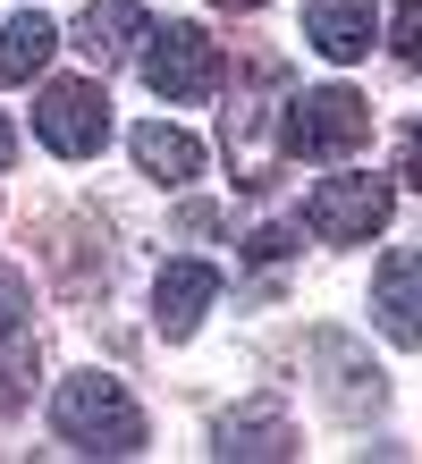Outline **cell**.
<instances>
[{"instance_id":"obj_1","label":"cell","mask_w":422,"mask_h":464,"mask_svg":"<svg viewBox=\"0 0 422 464\" xmlns=\"http://www.w3.org/2000/svg\"><path fill=\"white\" fill-rule=\"evenodd\" d=\"M51 430H60L68 448H84V456H135V448H144V414H135V397L110 372L60 380V397H51Z\"/></svg>"},{"instance_id":"obj_2","label":"cell","mask_w":422,"mask_h":464,"mask_svg":"<svg viewBox=\"0 0 422 464\" xmlns=\"http://www.w3.org/2000/svg\"><path fill=\"white\" fill-rule=\"evenodd\" d=\"M144 85L161 102H211L220 93V43L203 25H144Z\"/></svg>"},{"instance_id":"obj_3","label":"cell","mask_w":422,"mask_h":464,"mask_svg":"<svg viewBox=\"0 0 422 464\" xmlns=\"http://www.w3.org/2000/svg\"><path fill=\"white\" fill-rule=\"evenodd\" d=\"M363 135H372V102L347 93V85H321V93L288 102V152L296 160H347Z\"/></svg>"},{"instance_id":"obj_4","label":"cell","mask_w":422,"mask_h":464,"mask_svg":"<svg viewBox=\"0 0 422 464\" xmlns=\"http://www.w3.org/2000/svg\"><path fill=\"white\" fill-rule=\"evenodd\" d=\"M34 135H43L60 160L102 152V144H110V102H102V85H43V102H34Z\"/></svg>"},{"instance_id":"obj_5","label":"cell","mask_w":422,"mask_h":464,"mask_svg":"<svg viewBox=\"0 0 422 464\" xmlns=\"http://www.w3.org/2000/svg\"><path fill=\"white\" fill-rule=\"evenodd\" d=\"M304 220H313L321 245H363L372 228H388V178H329V186H313Z\"/></svg>"},{"instance_id":"obj_6","label":"cell","mask_w":422,"mask_h":464,"mask_svg":"<svg viewBox=\"0 0 422 464\" xmlns=\"http://www.w3.org/2000/svg\"><path fill=\"white\" fill-rule=\"evenodd\" d=\"M372 321H380L397 346H422V254H414V245L380 262V279H372Z\"/></svg>"},{"instance_id":"obj_7","label":"cell","mask_w":422,"mask_h":464,"mask_svg":"<svg viewBox=\"0 0 422 464\" xmlns=\"http://www.w3.org/2000/svg\"><path fill=\"white\" fill-rule=\"evenodd\" d=\"M211 295H220V270H211V262H169L161 279H152V321H161V338H194V321L211 313Z\"/></svg>"},{"instance_id":"obj_8","label":"cell","mask_w":422,"mask_h":464,"mask_svg":"<svg viewBox=\"0 0 422 464\" xmlns=\"http://www.w3.org/2000/svg\"><path fill=\"white\" fill-rule=\"evenodd\" d=\"M25 380H34V304L17 270H0V405H17Z\"/></svg>"},{"instance_id":"obj_9","label":"cell","mask_w":422,"mask_h":464,"mask_svg":"<svg viewBox=\"0 0 422 464\" xmlns=\"http://www.w3.org/2000/svg\"><path fill=\"white\" fill-rule=\"evenodd\" d=\"M211 456L279 464V456H296V422L279 414V405H237V414H220V430H211Z\"/></svg>"},{"instance_id":"obj_10","label":"cell","mask_w":422,"mask_h":464,"mask_svg":"<svg viewBox=\"0 0 422 464\" xmlns=\"http://www.w3.org/2000/svg\"><path fill=\"white\" fill-rule=\"evenodd\" d=\"M372 25H380V0H313L304 9V34H313L321 60H363L372 51Z\"/></svg>"},{"instance_id":"obj_11","label":"cell","mask_w":422,"mask_h":464,"mask_svg":"<svg viewBox=\"0 0 422 464\" xmlns=\"http://www.w3.org/2000/svg\"><path fill=\"white\" fill-rule=\"evenodd\" d=\"M135 43H144V9H135V0H93V9L76 17V51L102 60V68H119Z\"/></svg>"},{"instance_id":"obj_12","label":"cell","mask_w":422,"mask_h":464,"mask_svg":"<svg viewBox=\"0 0 422 464\" xmlns=\"http://www.w3.org/2000/svg\"><path fill=\"white\" fill-rule=\"evenodd\" d=\"M135 160H144V178H161V186H194L203 178V144H194L186 127H169V119L135 127Z\"/></svg>"},{"instance_id":"obj_13","label":"cell","mask_w":422,"mask_h":464,"mask_svg":"<svg viewBox=\"0 0 422 464\" xmlns=\"http://www.w3.org/2000/svg\"><path fill=\"white\" fill-rule=\"evenodd\" d=\"M51 51H60V25H51L43 9H25V17H9L0 25V85H25Z\"/></svg>"},{"instance_id":"obj_14","label":"cell","mask_w":422,"mask_h":464,"mask_svg":"<svg viewBox=\"0 0 422 464\" xmlns=\"http://www.w3.org/2000/svg\"><path fill=\"white\" fill-rule=\"evenodd\" d=\"M321 363L338 372V405H347V414H363V405H380V372H363L347 338H321Z\"/></svg>"},{"instance_id":"obj_15","label":"cell","mask_w":422,"mask_h":464,"mask_svg":"<svg viewBox=\"0 0 422 464\" xmlns=\"http://www.w3.org/2000/svg\"><path fill=\"white\" fill-rule=\"evenodd\" d=\"M397 60L422 68V0H406V9H397Z\"/></svg>"},{"instance_id":"obj_16","label":"cell","mask_w":422,"mask_h":464,"mask_svg":"<svg viewBox=\"0 0 422 464\" xmlns=\"http://www.w3.org/2000/svg\"><path fill=\"white\" fill-rule=\"evenodd\" d=\"M288 245H296V228H253V237H245V254H253V262H279Z\"/></svg>"},{"instance_id":"obj_17","label":"cell","mask_w":422,"mask_h":464,"mask_svg":"<svg viewBox=\"0 0 422 464\" xmlns=\"http://www.w3.org/2000/svg\"><path fill=\"white\" fill-rule=\"evenodd\" d=\"M406 186H422V127H406Z\"/></svg>"},{"instance_id":"obj_18","label":"cell","mask_w":422,"mask_h":464,"mask_svg":"<svg viewBox=\"0 0 422 464\" xmlns=\"http://www.w3.org/2000/svg\"><path fill=\"white\" fill-rule=\"evenodd\" d=\"M9 152H17V135H9V127H0V169H9Z\"/></svg>"},{"instance_id":"obj_19","label":"cell","mask_w":422,"mask_h":464,"mask_svg":"<svg viewBox=\"0 0 422 464\" xmlns=\"http://www.w3.org/2000/svg\"><path fill=\"white\" fill-rule=\"evenodd\" d=\"M220 9H262V0H220Z\"/></svg>"}]
</instances>
